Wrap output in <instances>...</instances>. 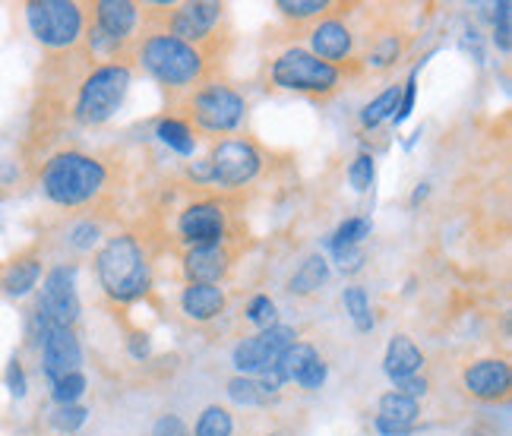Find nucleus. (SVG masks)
<instances>
[{
  "label": "nucleus",
  "mask_w": 512,
  "mask_h": 436,
  "mask_svg": "<svg viewBox=\"0 0 512 436\" xmlns=\"http://www.w3.org/2000/svg\"><path fill=\"white\" fill-rule=\"evenodd\" d=\"M136 61L155 79L159 86L181 92L203 86L212 70V48L187 45L181 38H174L162 29L149 32L140 48H136Z\"/></svg>",
  "instance_id": "nucleus-1"
},
{
  "label": "nucleus",
  "mask_w": 512,
  "mask_h": 436,
  "mask_svg": "<svg viewBox=\"0 0 512 436\" xmlns=\"http://www.w3.org/2000/svg\"><path fill=\"white\" fill-rule=\"evenodd\" d=\"M38 187L54 206L61 209H80L102 196L108 187V168L95 155L80 149H61L42 165Z\"/></svg>",
  "instance_id": "nucleus-2"
},
{
  "label": "nucleus",
  "mask_w": 512,
  "mask_h": 436,
  "mask_svg": "<svg viewBox=\"0 0 512 436\" xmlns=\"http://www.w3.org/2000/svg\"><path fill=\"white\" fill-rule=\"evenodd\" d=\"M98 285L117 304H133L152 288V266L136 234H114L95 256Z\"/></svg>",
  "instance_id": "nucleus-3"
},
{
  "label": "nucleus",
  "mask_w": 512,
  "mask_h": 436,
  "mask_svg": "<svg viewBox=\"0 0 512 436\" xmlns=\"http://www.w3.org/2000/svg\"><path fill=\"white\" fill-rule=\"evenodd\" d=\"M133 86V64L127 61H108L92 67L80 89H76L73 102V121L83 127H102L121 111L124 98Z\"/></svg>",
  "instance_id": "nucleus-4"
},
{
  "label": "nucleus",
  "mask_w": 512,
  "mask_h": 436,
  "mask_svg": "<svg viewBox=\"0 0 512 436\" xmlns=\"http://www.w3.org/2000/svg\"><path fill=\"white\" fill-rule=\"evenodd\" d=\"M89 7L76 0H32L26 4V26L32 38L48 51H70L83 42L89 26Z\"/></svg>",
  "instance_id": "nucleus-5"
},
{
  "label": "nucleus",
  "mask_w": 512,
  "mask_h": 436,
  "mask_svg": "<svg viewBox=\"0 0 512 436\" xmlns=\"http://www.w3.org/2000/svg\"><path fill=\"white\" fill-rule=\"evenodd\" d=\"M269 83L282 92H301L313 98H326L342 86V67H332L304 48H288L272 61Z\"/></svg>",
  "instance_id": "nucleus-6"
},
{
  "label": "nucleus",
  "mask_w": 512,
  "mask_h": 436,
  "mask_svg": "<svg viewBox=\"0 0 512 436\" xmlns=\"http://www.w3.org/2000/svg\"><path fill=\"white\" fill-rule=\"evenodd\" d=\"M187 114L206 133H234L247 117V102L238 89L206 79L187 95Z\"/></svg>",
  "instance_id": "nucleus-7"
},
{
  "label": "nucleus",
  "mask_w": 512,
  "mask_h": 436,
  "mask_svg": "<svg viewBox=\"0 0 512 436\" xmlns=\"http://www.w3.org/2000/svg\"><path fill=\"white\" fill-rule=\"evenodd\" d=\"M29 339L38 351H42V373L48 376V383L61 380V376L76 373L83 367V348L70 326L45 323L42 316L32 313Z\"/></svg>",
  "instance_id": "nucleus-8"
},
{
  "label": "nucleus",
  "mask_w": 512,
  "mask_h": 436,
  "mask_svg": "<svg viewBox=\"0 0 512 436\" xmlns=\"http://www.w3.org/2000/svg\"><path fill=\"white\" fill-rule=\"evenodd\" d=\"M209 171L212 184H219L225 190H238L253 184L263 171V152L256 149L244 136H231V140L215 143L209 152Z\"/></svg>",
  "instance_id": "nucleus-9"
},
{
  "label": "nucleus",
  "mask_w": 512,
  "mask_h": 436,
  "mask_svg": "<svg viewBox=\"0 0 512 436\" xmlns=\"http://www.w3.org/2000/svg\"><path fill=\"white\" fill-rule=\"evenodd\" d=\"M32 313L54 326H70V329L76 326V320H80V313H83L80 294H76V266L61 263L45 275Z\"/></svg>",
  "instance_id": "nucleus-10"
},
{
  "label": "nucleus",
  "mask_w": 512,
  "mask_h": 436,
  "mask_svg": "<svg viewBox=\"0 0 512 436\" xmlns=\"http://www.w3.org/2000/svg\"><path fill=\"white\" fill-rule=\"evenodd\" d=\"M294 342H298V329L275 323L269 329L247 335V339H241L238 345H234L231 364L241 376H260L263 370H269L275 361H279V354L285 348H291Z\"/></svg>",
  "instance_id": "nucleus-11"
},
{
  "label": "nucleus",
  "mask_w": 512,
  "mask_h": 436,
  "mask_svg": "<svg viewBox=\"0 0 512 436\" xmlns=\"http://www.w3.org/2000/svg\"><path fill=\"white\" fill-rule=\"evenodd\" d=\"M222 19H225V4H219V0H193V4H177L171 7V13H165L162 32L181 38L187 45L209 48Z\"/></svg>",
  "instance_id": "nucleus-12"
},
{
  "label": "nucleus",
  "mask_w": 512,
  "mask_h": 436,
  "mask_svg": "<svg viewBox=\"0 0 512 436\" xmlns=\"http://www.w3.org/2000/svg\"><path fill=\"white\" fill-rule=\"evenodd\" d=\"M228 234V215L225 206L215 200H196L177 215V237L190 247H212L225 244Z\"/></svg>",
  "instance_id": "nucleus-13"
},
{
  "label": "nucleus",
  "mask_w": 512,
  "mask_h": 436,
  "mask_svg": "<svg viewBox=\"0 0 512 436\" xmlns=\"http://www.w3.org/2000/svg\"><path fill=\"white\" fill-rule=\"evenodd\" d=\"M89 10H92L89 26L124 51L130 35L140 26V4H130V0H95Z\"/></svg>",
  "instance_id": "nucleus-14"
},
{
  "label": "nucleus",
  "mask_w": 512,
  "mask_h": 436,
  "mask_svg": "<svg viewBox=\"0 0 512 436\" xmlns=\"http://www.w3.org/2000/svg\"><path fill=\"white\" fill-rule=\"evenodd\" d=\"M462 383H465L468 395H475V399L500 402L512 389V370L503 358H481L465 367Z\"/></svg>",
  "instance_id": "nucleus-15"
},
{
  "label": "nucleus",
  "mask_w": 512,
  "mask_h": 436,
  "mask_svg": "<svg viewBox=\"0 0 512 436\" xmlns=\"http://www.w3.org/2000/svg\"><path fill=\"white\" fill-rule=\"evenodd\" d=\"M310 54L332 64V67L351 61V54H354L351 29L342 23L339 16H323L320 23L310 29Z\"/></svg>",
  "instance_id": "nucleus-16"
},
{
  "label": "nucleus",
  "mask_w": 512,
  "mask_h": 436,
  "mask_svg": "<svg viewBox=\"0 0 512 436\" xmlns=\"http://www.w3.org/2000/svg\"><path fill=\"white\" fill-rule=\"evenodd\" d=\"M231 272V253L225 244L212 247H190L184 253V275L196 285H222Z\"/></svg>",
  "instance_id": "nucleus-17"
},
{
  "label": "nucleus",
  "mask_w": 512,
  "mask_h": 436,
  "mask_svg": "<svg viewBox=\"0 0 512 436\" xmlns=\"http://www.w3.org/2000/svg\"><path fill=\"white\" fill-rule=\"evenodd\" d=\"M228 307V297H225V288L222 285H196V282H187L184 291H181V310L187 320L193 323H212L219 320Z\"/></svg>",
  "instance_id": "nucleus-18"
},
{
  "label": "nucleus",
  "mask_w": 512,
  "mask_h": 436,
  "mask_svg": "<svg viewBox=\"0 0 512 436\" xmlns=\"http://www.w3.org/2000/svg\"><path fill=\"white\" fill-rule=\"evenodd\" d=\"M424 367V351L415 345V339H408V335H392L389 345H386V354H383V370L392 383L396 380H405V376H415L421 373Z\"/></svg>",
  "instance_id": "nucleus-19"
},
{
  "label": "nucleus",
  "mask_w": 512,
  "mask_h": 436,
  "mask_svg": "<svg viewBox=\"0 0 512 436\" xmlns=\"http://www.w3.org/2000/svg\"><path fill=\"white\" fill-rule=\"evenodd\" d=\"M42 272H45L42 256H35V253L19 256V260H13L7 266L4 279H0V291L7 297H26L38 288V282H42Z\"/></svg>",
  "instance_id": "nucleus-20"
},
{
  "label": "nucleus",
  "mask_w": 512,
  "mask_h": 436,
  "mask_svg": "<svg viewBox=\"0 0 512 436\" xmlns=\"http://www.w3.org/2000/svg\"><path fill=\"white\" fill-rule=\"evenodd\" d=\"M377 418L392 424V427H415L421 418V402L408 399V395H402L396 389H389L380 395V402H377Z\"/></svg>",
  "instance_id": "nucleus-21"
},
{
  "label": "nucleus",
  "mask_w": 512,
  "mask_h": 436,
  "mask_svg": "<svg viewBox=\"0 0 512 436\" xmlns=\"http://www.w3.org/2000/svg\"><path fill=\"white\" fill-rule=\"evenodd\" d=\"M329 260L323 253H310L307 260L298 266V272L288 279V291L291 294H298V297H307V294H317L326 282H329Z\"/></svg>",
  "instance_id": "nucleus-22"
},
{
  "label": "nucleus",
  "mask_w": 512,
  "mask_h": 436,
  "mask_svg": "<svg viewBox=\"0 0 512 436\" xmlns=\"http://www.w3.org/2000/svg\"><path fill=\"white\" fill-rule=\"evenodd\" d=\"M320 358V351L313 348V345H307V342H294L291 348H285L282 354H279V361H275L269 370L279 376L282 380V386L285 383H294L301 376V370L310 364V361H317Z\"/></svg>",
  "instance_id": "nucleus-23"
},
{
  "label": "nucleus",
  "mask_w": 512,
  "mask_h": 436,
  "mask_svg": "<svg viewBox=\"0 0 512 436\" xmlns=\"http://www.w3.org/2000/svg\"><path fill=\"white\" fill-rule=\"evenodd\" d=\"M155 136H159V143H165L171 152L190 158L196 152V136H193V127L181 117H162L159 124H155Z\"/></svg>",
  "instance_id": "nucleus-24"
},
{
  "label": "nucleus",
  "mask_w": 512,
  "mask_h": 436,
  "mask_svg": "<svg viewBox=\"0 0 512 436\" xmlns=\"http://www.w3.org/2000/svg\"><path fill=\"white\" fill-rule=\"evenodd\" d=\"M399 98H402V86H389L383 89L373 102H367L361 108V127L364 130H373V127H380L383 121H392L399 111Z\"/></svg>",
  "instance_id": "nucleus-25"
},
{
  "label": "nucleus",
  "mask_w": 512,
  "mask_h": 436,
  "mask_svg": "<svg viewBox=\"0 0 512 436\" xmlns=\"http://www.w3.org/2000/svg\"><path fill=\"white\" fill-rule=\"evenodd\" d=\"M225 392H228V399L234 405H244V408H263L272 402V395L263 392V386L256 383V376H231V380L225 383Z\"/></svg>",
  "instance_id": "nucleus-26"
},
{
  "label": "nucleus",
  "mask_w": 512,
  "mask_h": 436,
  "mask_svg": "<svg viewBox=\"0 0 512 436\" xmlns=\"http://www.w3.org/2000/svg\"><path fill=\"white\" fill-rule=\"evenodd\" d=\"M342 307H345V313L351 316V323H354V329L358 332H373V310H370V297H367V291L361 288V285H348L345 291H342Z\"/></svg>",
  "instance_id": "nucleus-27"
},
{
  "label": "nucleus",
  "mask_w": 512,
  "mask_h": 436,
  "mask_svg": "<svg viewBox=\"0 0 512 436\" xmlns=\"http://www.w3.org/2000/svg\"><path fill=\"white\" fill-rule=\"evenodd\" d=\"M370 231H373V222H370L367 215H351V218H345V222L326 237V247L329 250L361 247V241H364V237H370Z\"/></svg>",
  "instance_id": "nucleus-28"
},
{
  "label": "nucleus",
  "mask_w": 512,
  "mask_h": 436,
  "mask_svg": "<svg viewBox=\"0 0 512 436\" xmlns=\"http://www.w3.org/2000/svg\"><path fill=\"white\" fill-rule=\"evenodd\" d=\"M231 433H234L231 411L222 408V405H206L200 411V418H196L190 436H231Z\"/></svg>",
  "instance_id": "nucleus-29"
},
{
  "label": "nucleus",
  "mask_w": 512,
  "mask_h": 436,
  "mask_svg": "<svg viewBox=\"0 0 512 436\" xmlns=\"http://www.w3.org/2000/svg\"><path fill=\"white\" fill-rule=\"evenodd\" d=\"M336 4H329V0H279L275 10H279L285 19H294V23H307V19H320L329 16V10Z\"/></svg>",
  "instance_id": "nucleus-30"
},
{
  "label": "nucleus",
  "mask_w": 512,
  "mask_h": 436,
  "mask_svg": "<svg viewBox=\"0 0 512 436\" xmlns=\"http://www.w3.org/2000/svg\"><path fill=\"white\" fill-rule=\"evenodd\" d=\"M86 376L83 370H76V373H67L61 376V380H54L51 383V399L54 405H80V399L86 395Z\"/></svg>",
  "instance_id": "nucleus-31"
},
{
  "label": "nucleus",
  "mask_w": 512,
  "mask_h": 436,
  "mask_svg": "<svg viewBox=\"0 0 512 436\" xmlns=\"http://www.w3.org/2000/svg\"><path fill=\"white\" fill-rule=\"evenodd\" d=\"M399 54H402V38L399 35H380V42L370 48V54H367V67H373V70H386V67H392L399 61Z\"/></svg>",
  "instance_id": "nucleus-32"
},
{
  "label": "nucleus",
  "mask_w": 512,
  "mask_h": 436,
  "mask_svg": "<svg viewBox=\"0 0 512 436\" xmlns=\"http://www.w3.org/2000/svg\"><path fill=\"white\" fill-rule=\"evenodd\" d=\"M89 421V408L86 405H57L51 414V427L64 436H73L83 424Z\"/></svg>",
  "instance_id": "nucleus-33"
},
{
  "label": "nucleus",
  "mask_w": 512,
  "mask_h": 436,
  "mask_svg": "<svg viewBox=\"0 0 512 436\" xmlns=\"http://www.w3.org/2000/svg\"><path fill=\"white\" fill-rule=\"evenodd\" d=\"M373 181H377V162H373V155L370 152L354 155V162L348 165V184L358 193H367Z\"/></svg>",
  "instance_id": "nucleus-34"
},
{
  "label": "nucleus",
  "mask_w": 512,
  "mask_h": 436,
  "mask_svg": "<svg viewBox=\"0 0 512 436\" xmlns=\"http://www.w3.org/2000/svg\"><path fill=\"white\" fill-rule=\"evenodd\" d=\"M247 323H253L256 329H269L279 323V307H275V301L269 294H256L250 297L247 304Z\"/></svg>",
  "instance_id": "nucleus-35"
},
{
  "label": "nucleus",
  "mask_w": 512,
  "mask_h": 436,
  "mask_svg": "<svg viewBox=\"0 0 512 436\" xmlns=\"http://www.w3.org/2000/svg\"><path fill=\"white\" fill-rule=\"evenodd\" d=\"M98 241H102V228H98L92 218H83V222H73L70 231H67V244L73 250H80V253H89L98 247Z\"/></svg>",
  "instance_id": "nucleus-36"
},
{
  "label": "nucleus",
  "mask_w": 512,
  "mask_h": 436,
  "mask_svg": "<svg viewBox=\"0 0 512 436\" xmlns=\"http://www.w3.org/2000/svg\"><path fill=\"white\" fill-rule=\"evenodd\" d=\"M494 45L500 54L512 51V4L509 0H500L494 7Z\"/></svg>",
  "instance_id": "nucleus-37"
},
{
  "label": "nucleus",
  "mask_w": 512,
  "mask_h": 436,
  "mask_svg": "<svg viewBox=\"0 0 512 436\" xmlns=\"http://www.w3.org/2000/svg\"><path fill=\"white\" fill-rule=\"evenodd\" d=\"M421 67H424V61L408 73V79H405V86H402V98H399V111H396V117H392V124L396 127H402L411 114H415V98H418V76H421Z\"/></svg>",
  "instance_id": "nucleus-38"
},
{
  "label": "nucleus",
  "mask_w": 512,
  "mask_h": 436,
  "mask_svg": "<svg viewBox=\"0 0 512 436\" xmlns=\"http://www.w3.org/2000/svg\"><path fill=\"white\" fill-rule=\"evenodd\" d=\"M332 253V263L339 266L342 275H354V272H361L364 263H367V253L364 247H339V250H329Z\"/></svg>",
  "instance_id": "nucleus-39"
},
{
  "label": "nucleus",
  "mask_w": 512,
  "mask_h": 436,
  "mask_svg": "<svg viewBox=\"0 0 512 436\" xmlns=\"http://www.w3.org/2000/svg\"><path fill=\"white\" fill-rule=\"evenodd\" d=\"M326 376H329V364L323 361V358H317V361H310L304 370H301V376L294 383H298L301 389H307V392H317L323 383H326Z\"/></svg>",
  "instance_id": "nucleus-40"
},
{
  "label": "nucleus",
  "mask_w": 512,
  "mask_h": 436,
  "mask_svg": "<svg viewBox=\"0 0 512 436\" xmlns=\"http://www.w3.org/2000/svg\"><path fill=\"white\" fill-rule=\"evenodd\" d=\"M4 383H7L13 399H23V395L29 392V380H26V370H23V361L19 358H10V364L4 370Z\"/></svg>",
  "instance_id": "nucleus-41"
},
{
  "label": "nucleus",
  "mask_w": 512,
  "mask_h": 436,
  "mask_svg": "<svg viewBox=\"0 0 512 436\" xmlns=\"http://www.w3.org/2000/svg\"><path fill=\"white\" fill-rule=\"evenodd\" d=\"M149 436H190V430H187L181 414H162Z\"/></svg>",
  "instance_id": "nucleus-42"
},
{
  "label": "nucleus",
  "mask_w": 512,
  "mask_h": 436,
  "mask_svg": "<svg viewBox=\"0 0 512 436\" xmlns=\"http://www.w3.org/2000/svg\"><path fill=\"white\" fill-rule=\"evenodd\" d=\"M392 386H396V392L408 395V399H415V402H421L424 395H427V389H430V383H427V376H424V373L405 376V380H396Z\"/></svg>",
  "instance_id": "nucleus-43"
},
{
  "label": "nucleus",
  "mask_w": 512,
  "mask_h": 436,
  "mask_svg": "<svg viewBox=\"0 0 512 436\" xmlns=\"http://www.w3.org/2000/svg\"><path fill=\"white\" fill-rule=\"evenodd\" d=\"M127 351H130V358H133V361H146L149 354H152V339H149V332L133 329V332L127 335Z\"/></svg>",
  "instance_id": "nucleus-44"
},
{
  "label": "nucleus",
  "mask_w": 512,
  "mask_h": 436,
  "mask_svg": "<svg viewBox=\"0 0 512 436\" xmlns=\"http://www.w3.org/2000/svg\"><path fill=\"white\" fill-rule=\"evenodd\" d=\"M187 174L193 177L196 184H212V171H209V162L203 158V162H193L190 168H187Z\"/></svg>",
  "instance_id": "nucleus-45"
},
{
  "label": "nucleus",
  "mask_w": 512,
  "mask_h": 436,
  "mask_svg": "<svg viewBox=\"0 0 512 436\" xmlns=\"http://www.w3.org/2000/svg\"><path fill=\"white\" fill-rule=\"evenodd\" d=\"M373 427H377L380 436H411V433L418 430V427H392V424H386L380 418H373Z\"/></svg>",
  "instance_id": "nucleus-46"
},
{
  "label": "nucleus",
  "mask_w": 512,
  "mask_h": 436,
  "mask_svg": "<svg viewBox=\"0 0 512 436\" xmlns=\"http://www.w3.org/2000/svg\"><path fill=\"white\" fill-rule=\"evenodd\" d=\"M427 196H430V184L424 181V184H418L415 193H411V206H421V203L427 200Z\"/></svg>",
  "instance_id": "nucleus-47"
},
{
  "label": "nucleus",
  "mask_w": 512,
  "mask_h": 436,
  "mask_svg": "<svg viewBox=\"0 0 512 436\" xmlns=\"http://www.w3.org/2000/svg\"><path fill=\"white\" fill-rule=\"evenodd\" d=\"M266 436H282V433H266Z\"/></svg>",
  "instance_id": "nucleus-48"
}]
</instances>
